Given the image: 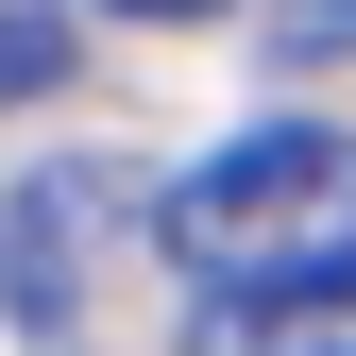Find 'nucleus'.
Here are the masks:
<instances>
[{"label": "nucleus", "instance_id": "1", "mask_svg": "<svg viewBox=\"0 0 356 356\" xmlns=\"http://www.w3.org/2000/svg\"><path fill=\"white\" fill-rule=\"evenodd\" d=\"M153 238H170V272L204 305L323 289V272H356V136L339 119H254V136H220L187 187L153 204Z\"/></svg>", "mask_w": 356, "mask_h": 356}, {"label": "nucleus", "instance_id": "2", "mask_svg": "<svg viewBox=\"0 0 356 356\" xmlns=\"http://www.w3.org/2000/svg\"><path fill=\"white\" fill-rule=\"evenodd\" d=\"M119 204H136V187H119L102 153L17 170V187H0V305H17V323H68V305H85V254H102Z\"/></svg>", "mask_w": 356, "mask_h": 356}, {"label": "nucleus", "instance_id": "3", "mask_svg": "<svg viewBox=\"0 0 356 356\" xmlns=\"http://www.w3.org/2000/svg\"><path fill=\"white\" fill-rule=\"evenodd\" d=\"M187 356H356V272L323 289H238V305H204Z\"/></svg>", "mask_w": 356, "mask_h": 356}, {"label": "nucleus", "instance_id": "4", "mask_svg": "<svg viewBox=\"0 0 356 356\" xmlns=\"http://www.w3.org/2000/svg\"><path fill=\"white\" fill-rule=\"evenodd\" d=\"M68 85V17L51 0H0V102H51Z\"/></svg>", "mask_w": 356, "mask_h": 356}, {"label": "nucleus", "instance_id": "5", "mask_svg": "<svg viewBox=\"0 0 356 356\" xmlns=\"http://www.w3.org/2000/svg\"><path fill=\"white\" fill-rule=\"evenodd\" d=\"M272 51H289V68H339V51H356V0H272Z\"/></svg>", "mask_w": 356, "mask_h": 356}, {"label": "nucleus", "instance_id": "6", "mask_svg": "<svg viewBox=\"0 0 356 356\" xmlns=\"http://www.w3.org/2000/svg\"><path fill=\"white\" fill-rule=\"evenodd\" d=\"M119 17H170V34H187V17H220V0H119Z\"/></svg>", "mask_w": 356, "mask_h": 356}]
</instances>
